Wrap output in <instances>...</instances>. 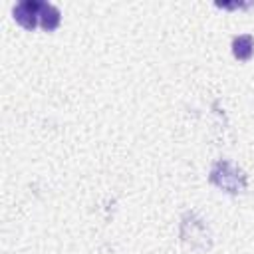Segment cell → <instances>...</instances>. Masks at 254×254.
Wrapping results in <instances>:
<instances>
[{
    "label": "cell",
    "mask_w": 254,
    "mask_h": 254,
    "mask_svg": "<svg viewBox=\"0 0 254 254\" xmlns=\"http://www.w3.org/2000/svg\"><path fill=\"white\" fill-rule=\"evenodd\" d=\"M252 52H254V38L250 34H242L232 40V54L236 60L246 62L252 58Z\"/></svg>",
    "instance_id": "3"
},
{
    "label": "cell",
    "mask_w": 254,
    "mask_h": 254,
    "mask_svg": "<svg viewBox=\"0 0 254 254\" xmlns=\"http://www.w3.org/2000/svg\"><path fill=\"white\" fill-rule=\"evenodd\" d=\"M44 2L40 0H24L20 4L14 6V20L26 28V30H34L36 24H38V18H40V8H42Z\"/></svg>",
    "instance_id": "2"
},
{
    "label": "cell",
    "mask_w": 254,
    "mask_h": 254,
    "mask_svg": "<svg viewBox=\"0 0 254 254\" xmlns=\"http://www.w3.org/2000/svg\"><path fill=\"white\" fill-rule=\"evenodd\" d=\"M40 24H42V28L44 30H48V32H52V30H56L58 26H60V10L54 6V4H42V8H40Z\"/></svg>",
    "instance_id": "4"
},
{
    "label": "cell",
    "mask_w": 254,
    "mask_h": 254,
    "mask_svg": "<svg viewBox=\"0 0 254 254\" xmlns=\"http://www.w3.org/2000/svg\"><path fill=\"white\" fill-rule=\"evenodd\" d=\"M208 181L216 185L218 189L230 192V194H240L246 190V175L238 167H234L230 161H218L210 169Z\"/></svg>",
    "instance_id": "1"
}]
</instances>
